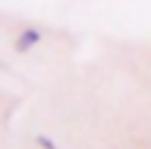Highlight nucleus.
Here are the masks:
<instances>
[{"mask_svg": "<svg viewBox=\"0 0 151 149\" xmlns=\"http://www.w3.org/2000/svg\"><path fill=\"white\" fill-rule=\"evenodd\" d=\"M40 41H43V33L38 31V28H25V31L15 38V51L18 53H28V51L35 48Z\"/></svg>", "mask_w": 151, "mask_h": 149, "instance_id": "nucleus-1", "label": "nucleus"}, {"mask_svg": "<svg viewBox=\"0 0 151 149\" xmlns=\"http://www.w3.org/2000/svg\"><path fill=\"white\" fill-rule=\"evenodd\" d=\"M35 144H38L40 149H58V147H55V142H53L50 137H45V134H38V137H35Z\"/></svg>", "mask_w": 151, "mask_h": 149, "instance_id": "nucleus-2", "label": "nucleus"}]
</instances>
